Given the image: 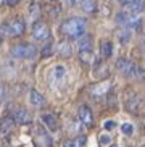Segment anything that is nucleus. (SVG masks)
<instances>
[{"label":"nucleus","instance_id":"f257e3e1","mask_svg":"<svg viewBox=\"0 0 145 147\" xmlns=\"http://www.w3.org/2000/svg\"><path fill=\"white\" fill-rule=\"evenodd\" d=\"M85 29H87V21H85V18H81V16L68 18L60 28L61 34H64L69 39H79V37H82L85 34Z\"/></svg>","mask_w":145,"mask_h":147},{"label":"nucleus","instance_id":"f03ea898","mask_svg":"<svg viewBox=\"0 0 145 147\" xmlns=\"http://www.w3.org/2000/svg\"><path fill=\"white\" fill-rule=\"evenodd\" d=\"M11 55L15 58H23V60H31L37 55V47L34 44L29 42H21L16 44L15 47H11Z\"/></svg>","mask_w":145,"mask_h":147},{"label":"nucleus","instance_id":"7ed1b4c3","mask_svg":"<svg viewBox=\"0 0 145 147\" xmlns=\"http://www.w3.org/2000/svg\"><path fill=\"white\" fill-rule=\"evenodd\" d=\"M2 31L7 36H10V37H19V36L24 34L26 23L21 18H13V20H10L8 23H5L3 26H2Z\"/></svg>","mask_w":145,"mask_h":147},{"label":"nucleus","instance_id":"20e7f679","mask_svg":"<svg viewBox=\"0 0 145 147\" xmlns=\"http://www.w3.org/2000/svg\"><path fill=\"white\" fill-rule=\"evenodd\" d=\"M32 37L36 40H47L50 39V29L45 23L42 21H36L32 26Z\"/></svg>","mask_w":145,"mask_h":147},{"label":"nucleus","instance_id":"39448f33","mask_svg":"<svg viewBox=\"0 0 145 147\" xmlns=\"http://www.w3.org/2000/svg\"><path fill=\"white\" fill-rule=\"evenodd\" d=\"M64 79H66V68L63 65H56L50 71V84L56 86V84H61Z\"/></svg>","mask_w":145,"mask_h":147},{"label":"nucleus","instance_id":"423d86ee","mask_svg":"<svg viewBox=\"0 0 145 147\" xmlns=\"http://www.w3.org/2000/svg\"><path fill=\"white\" fill-rule=\"evenodd\" d=\"M116 68L119 69V73L124 74V76H132L134 71H136V65L128 58H119L116 61Z\"/></svg>","mask_w":145,"mask_h":147},{"label":"nucleus","instance_id":"0eeeda50","mask_svg":"<svg viewBox=\"0 0 145 147\" xmlns=\"http://www.w3.org/2000/svg\"><path fill=\"white\" fill-rule=\"evenodd\" d=\"M77 115H79V120L85 126H92V123H94V115H92V112H90V108L87 105H81L79 110H77Z\"/></svg>","mask_w":145,"mask_h":147},{"label":"nucleus","instance_id":"6e6552de","mask_svg":"<svg viewBox=\"0 0 145 147\" xmlns=\"http://www.w3.org/2000/svg\"><path fill=\"white\" fill-rule=\"evenodd\" d=\"M11 117L15 118V121L21 123V125H29V123H31V115H29V112H28L26 108L16 107V108H15V112H13Z\"/></svg>","mask_w":145,"mask_h":147},{"label":"nucleus","instance_id":"1a4fd4ad","mask_svg":"<svg viewBox=\"0 0 145 147\" xmlns=\"http://www.w3.org/2000/svg\"><path fill=\"white\" fill-rule=\"evenodd\" d=\"M15 126V118L11 115H5L2 120H0V136H7L10 134V131L13 129Z\"/></svg>","mask_w":145,"mask_h":147},{"label":"nucleus","instance_id":"9d476101","mask_svg":"<svg viewBox=\"0 0 145 147\" xmlns=\"http://www.w3.org/2000/svg\"><path fill=\"white\" fill-rule=\"evenodd\" d=\"M124 7H126V13L137 15V13H140V11H144L145 0H131V2H128Z\"/></svg>","mask_w":145,"mask_h":147},{"label":"nucleus","instance_id":"9b49d317","mask_svg":"<svg viewBox=\"0 0 145 147\" xmlns=\"http://www.w3.org/2000/svg\"><path fill=\"white\" fill-rule=\"evenodd\" d=\"M126 107H128V110H129L131 113L137 115V113H140L144 104H142V100L139 99V95H132L131 99H128V102H126Z\"/></svg>","mask_w":145,"mask_h":147},{"label":"nucleus","instance_id":"f8f14e48","mask_svg":"<svg viewBox=\"0 0 145 147\" xmlns=\"http://www.w3.org/2000/svg\"><path fill=\"white\" fill-rule=\"evenodd\" d=\"M42 121L50 131L58 129V120H56V117L53 113H45V115H42Z\"/></svg>","mask_w":145,"mask_h":147},{"label":"nucleus","instance_id":"ddd939ff","mask_svg":"<svg viewBox=\"0 0 145 147\" xmlns=\"http://www.w3.org/2000/svg\"><path fill=\"white\" fill-rule=\"evenodd\" d=\"M29 100H31V104L36 105V107H40V105L45 104V97H44V95L40 94L37 89H31V92H29Z\"/></svg>","mask_w":145,"mask_h":147},{"label":"nucleus","instance_id":"4468645a","mask_svg":"<svg viewBox=\"0 0 145 147\" xmlns=\"http://www.w3.org/2000/svg\"><path fill=\"white\" fill-rule=\"evenodd\" d=\"M79 50H92V37L90 36H82V37H79Z\"/></svg>","mask_w":145,"mask_h":147},{"label":"nucleus","instance_id":"2eb2a0df","mask_svg":"<svg viewBox=\"0 0 145 147\" xmlns=\"http://www.w3.org/2000/svg\"><path fill=\"white\" fill-rule=\"evenodd\" d=\"M58 53H60V57H63V58H69V57L72 55L71 44L69 42H61L60 47H58Z\"/></svg>","mask_w":145,"mask_h":147},{"label":"nucleus","instance_id":"dca6fc26","mask_svg":"<svg viewBox=\"0 0 145 147\" xmlns=\"http://www.w3.org/2000/svg\"><path fill=\"white\" fill-rule=\"evenodd\" d=\"M77 2H79V5L82 7L85 13H94L95 11V7H97L95 0H77Z\"/></svg>","mask_w":145,"mask_h":147},{"label":"nucleus","instance_id":"f3484780","mask_svg":"<svg viewBox=\"0 0 145 147\" xmlns=\"http://www.w3.org/2000/svg\"><path fill=\"white\" fill-rule=\"evenodd\" d=\"M100 52H102V57H103V58H110V57H111V53H113V44H111V42H108V40L102 42Z\"/></svg>","mask_w":145,"mask_h":147},{"label":"nucleus","instance_id":"a211bd4d","mask_svg":"<svg viewBox=\"0 0 145 147\" xmlns=\"http://www.w3.org/2000/svg\"><path fill=\"white\" fill-rule=\"evenodd\" d=\"M79 58H81L82 63H87V65H90V63H92V60H94L92 50H79Z\"/></svg>","mask_w":145,"mask_h":147},{"label":"nucleus","instance_id":"6ab92c4d","mask_svg":"<svg viewBox=\"0 0 145 147\" xmlns=\"http://www.w3.org/2000/svg\"><path fill=\"white\" fill-rule=\"evenodd\" d=\"M52 53H53V42H47L45 45L42 47V50H40V57L42 58H48V57H52Z\"/></svg>","mask_w":145,"mask_h":147},{"label":"nucleus","instance_id":"aec40b11","mask_svg":"<svg viewBox=\"0 0 145 147\" xmlns=\"http://www.w3.org/2000/svg\"><path fill=\"white\" fill-rule=\"evenodd\" d=\"M37 134H39V136H40V138L44 139V141H45L47 147H52V138L48 136V133H47V131L44 129V126H40V125L37 126Z\"/></svg>","mask_w":145,"mask_h":147},{"label":"nucleus","instance_id":"412c9836","mask_svg":"<svg viewBox=\"0 0 145 147\" xmlns=\"http://www.w3.org/2000/svg\"><path fill=\"white\" fill-rule=\"evenodd\" d=\"M82 142H84V139H66L63 142V147H81Z\"/></svg>","mask_w":145,"mask_h":147},{"label":"nucleus","instance_id":"4be33fe9","mask_svg":"<svg viewBox=\"0 0 145 147\" xmlns=\"http://www.w3.org/2000/svg\"><path fill=\"white\" fill-rule=\"evenodd\" d=\"M108 87H110V84H108V82H103V84H100V86H97V87H92V92H94L95 95L105 94Z\"/></svg>","mask_w":145,"mask_h":147},{"label":"nucleus","instance_id":"5701e85b","mask_svg":"<svg viewBox=\"0 0 145 147\" xmlns=\"http://www.w3.org/2000/svg\"><path fill=\"white\" fill-rule=\"evenodd\" d=\"M121 131H123L126 136H131V134L134 133V128H132V125H131V123H124V125L121 126Z\"/></svg>","mask_w":145,"mask_h":147},{"label":"nucleus","instance_id":"b1692460","mask_svg":"<svg viewBox=\"0 0 145 147\" xmlns=\"http://www.w3.org/2000/svg\"><path fill=\"white\" fill-rule=\"evenodd\" d=\"M113 128H116V121L108 120L107 123H105V129H113Z\"/></svg>","mask_w":145,"mask_h":147},{"label":"nucleus","instance_id":"393cba45","mask_svg":"<svg viewBox=\"0 0 145 147\" xmlns=\"http://www.w3.org/2000/svg\"><path fill=\"white\" fill-rule=\"evenodd\" d=\"M5 2H7L10 7H15V5H18L19 2H21V0H5Z\"/></svg>","mask_w":145,"mask_h":147},{"label":"nucleus","instance_id":"a878e982","mask_svg":"<svg viewBox=\"0 0 145 147\" xmlns=\"http://www.w3.org/2000/svg\"><path fill=\"white\" fill-rule=\"evenodd\" d=\"M3 95H5V87L2 86V84H0V100L3 99Z\"/></svg>","mask_w":145,"mask_h":147},{"label":"nucleus","instance_id":"bb28decb","mask_svg":"<svg viewBox=\"0 0 145 147\" xmlns=\"http://www.w3.org/2000/svg\"><path fill=\"white\" fill-rule=\"evenodd\" d=\"M108 141H110V139H108L107 136H105V138H100V142H105V144H107Z\"/></svg>","mask_w":145,"mask_h":147},{"label":"nucleus","instance_id":"cd10ccee","mask_svg":"<svg viewBox=\"0 0 145 147\" xmlns=\"http://www.w3.org/2000/svg\"><path fill=\"white\" fill-rule=\"evenodd\" d=\"M118 2H119V3H124V5H126L128 2H131V0H118Z\"/></svg>","mask_w":145,"mask_h":147},{"label":"nucleus","instance_id":"c85d7f7f","mask_svg":"<svg viewBox=\"0 0 145 147\" xmlns=\"http://www.w3.org/2000/svg\"><path fill=\"white\" fill-rule=\"evenodd\" d=\"M3 3H5V0H0V7H2Z\"/></svg>","mask_w":145,"mask_h":147},{"label":"nucleus","instance_id":"c756f323","mask_svg":"<svg viewBox=\"0 0 145 147\" xmlns=\"http://www.w3.org/2000/svg\"><path fill=\"white\" fill-rule=\"evenodd\" d=\"M36 147H40V146H39V144H36Z\"/></svg>","mask_w":145,"mask_h":147},{"label":"nucleus","instance_id":"7c9ffc66","mask_svg":"<svg viewBox=\"0 0 145 147\" xmlns=\"http://www.w3.org/2000/svg\"><path fill=\"white\" fill-rule=\"evenodd\" d=\"M0 45H2V39H0Z\"/></svg>","mask_w":145,"mask_h":147},{"label":"nucleus","instance_id":"2f4dec72","mask_svg":"<svg viewBox=\"0 0 145 147\" xmlns=\"http://www.w3.org/2000/svg\"><path fill=\"white\" fill-rule=\"evenodd\" d=\"M142 147H145V144H144V146H142Z\"/></svg>","mask_w":145,"mask_h":147},{"label":"nucleus","instance_id":"473e14b6","mask_svg":"<svg viewBox=\"0 0 145 147\" xmlns=\"http://www.w3.org/2000/svg\"><path fill=\"white\" fill-rule=\"evenodd\" d=\"M48 2H52V0H48Z\"/></svg>","mask_w":145,"mask_h":147}]
</instances>
